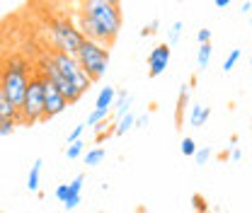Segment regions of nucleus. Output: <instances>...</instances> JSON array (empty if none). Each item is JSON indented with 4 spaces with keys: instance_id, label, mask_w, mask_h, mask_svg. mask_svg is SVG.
Listing matches in <instances>:
<instances>
[{
    "instance_id": "4468645a",
    "label": "nucleus",
    "mask_w": 252,
    "mask_h": 213,
    "mask_svg": "<svg viewBox=\"0 0 252 213\" xmlns=\"http://www.w3.org/2000/svg\"><path fill=\"white\" fill-rule=\"evenodd\" d=\"M94 141L97 143H102L104 138H109V136H114V119H109V122H102L99 126H94Z\"/></svg>"
},
{
    "instance_id": "f3484780",
    "label": "nucleus",
    "mask_w": 252,
    "mask_h": 213,
    "mask_svg": "<svg viewBox=\"0 0 252 213\" xmlns=\"http://www.w3.org/2000/svg\"><path fill=\"white\" fill-rule=\"evenodd\" d=\"M211 44H204V46H199V51H196V63H199V68L204 70V68H209V61H211Z\"/></svg>"
},
{
    "instance_id": "72a5a7b5",
    "label": "nucleus",
    "mask_w": 252,
    "mask_h": 213,
    "mask_svg": "<svg viewBox=\"0 0 252 213\" xmlns=\"http://www.w3.org/2000/svg\"><path fill=\"white\" fill-rule=\"evenodd\" d=\"M148 119H151L148 114H143V117H138V119H136V128H146V126H148Z\"/></svg>"
},
{
    "instance_id": "c85d7f7f",
    "label": "nucleus",
    "mask_w": 252,
    "mask_h": 213,
    "mask_svg": "<svg viewBox=\"0 0 252 213\" xmlns=\"http://www.w3.org/2000/svg\"><path fill=\"white\" fill-rule=\"evenodd\" d=\"M68 184H70L73 194H80V191H83V184H85V175H75L73 182H68Z\"/></svg>"
},
{
    "instance_id": "6e6552de",
    "label": "nucleus",
    "mask_w": 252,
    "mask_h": 213,
    "mask_svg": "<svg viewBox=\"0 0 252 213\" xmlns=\"http://www.w3.org/2000/svg\"><path fill=\"white\" fill-rule=\"evenodd\" d=\"M167 63H170V46L167 44H158L156 49L148 54V75L151 78L162 75L165 68H167Z\"/></svg>"
},
{
    "instance_id": "4c0bfd02",
    "label": "nucleus",
    "mask_w": 252,
    "mask_h": 213,
    "mask_svg": "<svg viewBox=\"0 0 252 213\" xmlns=\"http://www.w3.org/2000/svg\"><path fill=\"white\" fill-rule=\"evenodd\" d=\"M250 128H252V122H250Z\"/></svg>"
},
{
    "instance_id": "f8f14e48",
    "label": "nucleus",
    "mask_w": 252,
    "mask_h": 213,
    "mask_svg": "<svg viewBox=\"0 0 252 213\" xmlns=\"http://www.w3.org/2000/svg\"><path fill=\"white\" fill-rule=\"evenodd\" d=\"M41 157H36L34 160V165H32L30 170V177H27V189H30L32 194H39V177H41Z\"/></svg>"
},
{
    "instance_id": "7c9ffc66",
    "label": "nucleus",
    "mask_w": 252,
    "mask_h": 213,
    "mask_svg": "<svg viewBox=\"0 0 252 213\" xmlns=\"http://www.w3.org/2000/svg\"><path fill=\"white\" fill-rule=\"evenodd\" d=\"M78 204H80V194H73V196H70V199L63 204V209H65V211H73Z\"/></svg>"
},
{
    "instance_id": "7ed1b4c3",
    "label": "nucleus",
    "mask_w": 252,
    "mask_h": 213,
    "mask_svg": "<svg viewBox=\"0 0 252 213\" xmlns=\"http://www.w3.org/2000/svg\"><path fill=\"white\" fill-rule=\"evenodd\" d=\"M80 12L88 15L90 20H94L112 39H117V34L122 30V5L119 2H114V0H88Z\"/></svg>"
},
{
    "instance_id": "1a4fd4ad",
    "label": "nucleus",
    "mask_w": 252,
    "mask_h": 213,
    "mask_svg": "<svg viewBox=\"0 0 252 213\" xmlns=\"http://www.w3.org/2000/svg\"><path fill=\"white\" fill-rule=\"evenodd\" d=\"M117 97H119V90H117V88H112V85L102 88L99 94H97V99H94V109L114 112V102H117Z\"/></svg>"
},
{
    "instance_id": "6ab92c4d",
    "label": "nucleus",
    "mask_w": 252,
    "mask_h": 213,
    "mask_svg": "<svg viewBox=\"0 0 252 213\" xmlns=\"http://www.w3.org/2000/svg\"><path fill=\"white\" fill-rule=\"evenodd\" d=\"M189 88H191V83H185V85L180 88V97H177V122L182 119V109L187 107V99H189Z\"/></svg>"
},
{
    "instance_id": "5701e85b",
    "label": "nucleus",
    "mask_w": 252,
    "mask_h": 213,
    "mask_svg": "<svg viewBox=\"0 0 252 213\" xmlns=\"http://www.w3.org/2000/svg\"><path fill=\"white\" fill-rule=\"evenodd\" d=\"M238 61H240V49H233V51L225 56V61H223V70H225V73H228V70H233Z\"/></svg>"
},
{
    "instance_id": "2eb2a0df",
    "label": "nucleus",
    "mask_w": 252,
    "mask_h": 213,
    "mask_svg": "<svg viewBox=\"0 0 252 213\" xmlns=\"http://www.w3.org/2000/svg\"><path fill=\"white\" fill-rule=\"evenodd\" d=\"M131 128H136V117L128 112L124 119H119V122L114 123V136H124L126 131H131Z\"/></svg>"
},
{
    "instance_id": "20e7f679",
    "label": "nucleus",
    "mask_w": 252,
    "mask_h": 213,
    "mask_svg": "<svg viewBox=\"0 0 252 213\" xmlns=\"http://www.w3.org/2000/svg\"><path fill=\"white\" fill-rule=\"evenodd\" d=\"M49 27H51V41H54L56 51H63V54H68V56H78V51H80L83 44H85L83 31L78 30L68 17L51 20Z\"/></svg>"
},
{
    "instance_id": "473e14b6",
    "label": "nucleus",
    "mask_w": 252,
    "mask_h": 213,
    "mask_svg": "<svg viewBox=\"0 0 252 213\" xmlns=\"http://www.w3.org/2000/svg\"><path fill=\"white\" fill-rule=\"evenodd\" d=\"M228 157L233 160V162H238V160H243V151L235 146V148H230V152H228Z\"/></svg>"
},
{
    "instance_id": "412c9836",
    "label": "nucleus",
    "mask_w": 252,
    "mask_h": 213,
    "mask_svg": "<svg viewBox=\"0 0 252 213\" xmlns=\"http://www.w3.org/2000/svg\"><path fill=\"white\" fill-rule=\"evenodd\" d=\"M180 151H182V155H189V157H194L199 148H196L194 138H189V136H185V138H182V143H180Z\"/></svg>"
},
{
    "instance_id": "2f4dec72",
    "label": "nucleus",
    "mask_w": 252,
    "mask_h": 213,
    "mask_svg": "<svg viewBox=\"0 0 252 213\" xmlns=\"http://www.w3.org/2000/svg\"><path fill=\"white\" fill-rule=\"evenodd\" d=\"M156 31H158V20H153L148 27H143V30H141V36L146 39V36H151V34H156Z\"/></svg>"
},
{
    "instance_id": "0eeeda50",
    "label": "nucleus",
    "mask_w": 252,
    "mask_h": 213,
    "mask_svg": "<svg viewBox=\"0 0 252 213\" xmlns=\"http://www.w3.org/2000/svg\"><path fill=\"white\" fill-rule=\"evenodd\" d=\"M68 104H70V102L65 99V94H63L54 83H46V109H44V119L59 117Z\"/></svg>"
},
{
    "instance_id": "9d476101",
    "label": "nucleus",
    "mask_w": 252,
    "mask_h": 213,
    "mask_svg": "<svg viewBox=\"0 0 252 213\" xmlns=\"http://www.w3.org/2000/svg\"><path fill=\"white\" fill-rule=\"evenodd\" d=\"M209 117H211V107L194 104V107H191V112H189V123H191L194 128H201L204 123L209 122Z\"/></svg>"
},
{
    "instance_id": "aec40b11",
    "label": "nucleus",
    "mask_w": 252,
    "mask_h": 213,
    "mask_svg": "<svg viewBox=\"0 0 252 213\" xmlns=\"http://www.w3.org/2000/svg\"><path fill=\"white\" fill-rule=\"evenodd\" d=\"M180 34H182V22H172L167 30V46H175L180 41Z\"/></svg>"
},
{
    "instance_id": "393cba45",
    "label": "nucleus",
    "mask_w": 252,
    "mask_h": 213,
    "mask_svg": "<svg viewBox=\"0 0 252 213\" xmlns=\"http://www.w3.org/2000/svg\"><path fill=\"white\" fill-rule=\"evenodd\" d=\"M191 206H194V211L196 213H206L209 211V204H206V199H204L201 194H194V196H191Z\"/></svg>"
},
{
    "instance_id": "f704fd0d",
    "label": "nucleus",
    "mask_w": 252,
    "mask_h": 213,
    "mask_svg": "<svg viewBox=\"0 0 252 213\" xmlns=\"http://www.w3.org/2000/svg\"><path fill=\"white\" fill-rule=\"evenodd\" d=\"M240 10H243V12H250V10H252V2H250V0L240 2Z\"/></svg>"
},
{
    "instance_id": "423d86ee",
    "label": "nucleus",
    "mask_w": 252,
    "mask_h": 213,
    "mask_svg": "<svg viewBox=\"0 0 252 213\" xmlns=\"http://www.w3.org/2000/svg\"><path fill=\"white\" fill-rule=\"evenodd\" d=\"M49 59H51V63H54L63 75L75 85V78L83 73V68H80L78 59H75V56H68V54H63V51H51V54H49Z\"/></svg>"
},
{
    "instance_id": "f257e3e1",
    "label": "nucleus",
    "mask_w": 252,
    "mask_h": 213,
    "mask_svg": "<svg viewBox=\"0 0 252 213\" xmlns=\"http://www.w3.org/2000/svg\"><path fill=\"white\" fill-rule=\"evenodd\" d=\"M30 83H32L30 63H27L25 56H10V59H5L0 94H5L10 102H15L17 109L25 104V97H27V90H30Z\"/></svg>"
},
{
    "instance_id": "b1692460",
    "label": "nucleus",
    "mask_w": 252,
    "mask_h": 213,
    "mask_svg": "<svg viewBox=\"0 0 252 213\" xmlns=\"http://www.w3.org/2000/svg\"><path fill=\"white\" fill-rule=\"evenodd\" d=\"M54 194H56V199H59L61 204H65V201H68V199L73 196V189H70V184H59Z\"/></svg>"
},
{
    "instance_id": "e433bc0d",
    "label": "nucleus",
    "mask_w": 252,
    "mask_h": 213,
    "mask_svg": "<svg viewBox=\"0 0 252 213\" xmlns=\"http://www.w3.org/2000/svg\"><path fill=\"white\" fill-rule=\"evenodd\" d=\"M250 63H252V54H250Z\"/></svg>"
},
{
    "instance_id": "a211bd4d",
    "label": "nucleus",
    "mask_w": 252,
    "mask_h": 213,
    "mask_svg": "<svg viewBox=\"0 0 252 213\" xmlns=\"http://www.w3.org/2000/svg\"><path fill=\"white\" fill-rule=\"evenodd\" d=\"M109 114H112V112H102V109H93V112L88 114V126H93V128H94V126H99L102 122H109V119H112Z\"/></svg>"
},
{
    "instance_id": "9b49d317",
    "label": "nucleus",
    "mask_w": 252,
    "mask_h": 213,
    "mask_svg": "<svg viewBox=\"0 0 252 213\" xmlns=\"http://www.w3.org/2000/svg\"><path fill=\"white\" fill-rule=\"evenodd\" d=\"M128 107H131V94L126 90H119V97H117V102H114V112H112V114H114V123L128 114Z\"/></svg>"
},
{
    "instance_id": "39448f33",
    "label": "nucleus",
    "mask_w": 252,
    "mask_h": 213,
    "mask_svg": "<svg viewBox=\"0 0 252 213\" xmlns=\"http://www.w3.org/2000/svg\"><path fill=\"white\" fill-rule=\"evenodd\" d=\"M78 63H80V68L90 75V80H99L104 73H107V65H109V49H107V44H99V41H90V39H85V44H83V49L78 51Z\"/></svg>"
},
{
    "instance_id": "c756f323",
    "label": "nucleus",
    "mask_w": 252,
    "mask_h": 213,
    "mask_svg": "<svg viewBox=\"0 0 252 213\" xmlns=\"http://www.w3.org/2000/svg\"><path fill=\"white\" fill-rule=\"evenodd\" d=\"M196 39H199L201 46H204V44H211V30H199L196 31Z\"/></svg>"
},
{
    "instance_id": "bb28decb",
    "label": "nucleus",
    "mask_w": 252,
    "mask_h": 213,
    "mask_svg": "<svg viewBox=\"0 0 252 213\" xmlns=\"http://www.w3.org/2000/svg\"><path fill=\"white\" fill-rule=\"evenodd\" d=\"M15 123H17L15 119H0V136L7 138V136L15 131Z\"/></svg>"
},
{
    "instance_id": "4be33fe9",
    "label": "nucleus",
    "mask_w": 252,
    "mask_h": 213,
    "mask_svg": "<svg viewBox=\"0 0 252 213\" xmlns=\"http://www.w3.org/2000/svg\"><path fill=\"white\" fill-rule=\"evenodd\" d=\"M83 151H85V143H83V141L70 143V146L65 148V157H68V160H75V157H80V155H83Z\"/></svg>"
},
{
    "instance_id": "f03ea898",
    "label": "nucleus",
    "mask_w": 252,
    "mask_h": 213,
    "mask_svg": "<svg viewBox=\"0 0 252 213\" xmlns=\"http://www.w3.org/2000/svg\"><path fill=\"white\" fill-rule=\"evenodd\" d=\"M46 75L39 70L32 75L30 90H27V97H25V104L20 107V117L15 122L20 123H36L44 122V109H46Z\"/></svg>"
},
{
    "instance_id": "ddd939ff",
    "label": "nucleus",
    "mask_w": 252,
    "mask_h": 213,
    "mask_svg": "<svg viewBox=\"0 0 252 213\" xmlns=\"http://www.w3.org/2000/svg\"><path fill=\"white\" fill-rule=\"evenodd\" d=\"M20 117V109L15 102H10L5 94H0V119H17Z\"/></svg>"
},
{
    "instance_id": "dca6fc26",
    "label": "nucleus",
    "mask_w": 252,
    "mask_h": 213,
    "mask_svg": "<svg viewBox=\"0 0 252 213\" xmlns=\"http://www.w3.org/2000/svg\"><path fill=\"white\" fill-rule=\"evenodd\" d=\"M104 155H107V151H104L102 146H97V148H93V151L85 152V165H88V167H94V165H99V162L104 160Z\"/></svg>"
},
{
    "instance_id": "c9c22d12",
    "label": "nucleus",
    "mask_w": 252,
    "mask_h": 213,
    "mask_svg": "<svg viewBox=\"0 0 252 213\" xmlns=\"http://www.w3.org/2000/svg\"><path fill=\"white\" fill-rule=\"evenodd\" d=\"M214 5H216V7H219V10H223V7H228V5H230V2H228V0H216V2H214Z\"/></svg>"
},
{
    "instance_id": "a878e982",
    "label": "nucleus",
    "mask_w": 252,
    "mask_h": 213,
    "mask_svg": "<svg viewBox=\"0 0 252 213\" xmlns=\"http://www.w3.org/2000/svg\"><path fill=\"white\" fill-rule=\"evenodd\" d=\"M85 128H88V123H78V126L68 133V146H70V143H78V141H80V136L85 133Z\"/></svg>"
},
{
    "instance_id": "cd10ccee",
    "label": "nucleus",
    "mask_w": 252,
    "mask_h": 213,
    "mask_svg": "<svg viewBox=\"0 0 252 213\" xmlns=\"http://www.w3.org/2000/svg\"><path fill=\"white\" fill-rule=\"evenodd\" d=\"M211 155H214V151H211V148H199V151H196V155H194V160H196V165H206V162L211 160Z\"/></svg>"
}]
</instances>
